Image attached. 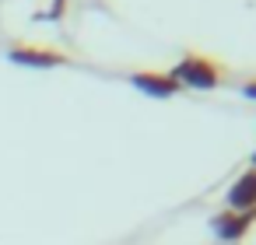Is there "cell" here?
<instances>
[{"label":"cell","instance_id":"6","mask_svg":"<svg viewBox=\"0 0 256 245\" xmlns=\"http://www.w3.org/2000/svg\"><path fill=\"white\" fill-rule=\"evenodd\" d=\"M242 95H246V98H252V102H256V77H252V81H246V84H242Z\"/></svg>","mask_w":256,"mask_h":245},{"label":"cell","instance_id":"3","mask_svg":"<svg viewBox=\"0 0 256 245\" xmlns=\"http://www.w3.org/2000/svg\"><path fill=\"white\" fill-rule=\"evenodd\" d=\"M8 60H14L22 67H64L67 63V53L50 49V46H11L8 49Z\"/></svg>","mask_w":256,"mask_h":245},{"label":"cell","instance_id":"4","mask_svg":"<svg viewBox=\"0 0 256 245\" xmlns=\"http://www.w3.org/2000/svg\"><path fill=\"white\" fill-rule=\"evenodd\" d=\"M130 84L140 88V91L151 95V98H172V95L182 91V84H179L172 74H154V70H140V74H134Z\"/></svg>","mask_w":256,"mask_h":245},{"label":"cell","instance_id":"2","mask_svg":"<svg viewBox=\"0 0 256 245\" xmlns=\"http://www.w3.org/2000/svg\"><path fill=\"white\" fill-rule=\"evenodd\" d=\"M252 221H256V210H221L214 221H210V228H214V235L221 238V242H238L249 228H252Z\"/></svg>","mask_w":256,"mask_h":245},{"label":"cell","instance_id":"7","mask_svg":"<svg viewBox=\"0 0 256 245\" xmlns=\"http://www.w3.org/2000/svg\"><path fill=\"white\" fill-rule=\"evenodd\" d=\"M60 14H64V0H53V7H50L46 18H60Z\"/></svg>","mask_w":256,"mask_h":245},{"label":"cell","instance_id":"1","mask_svg":"<svg viewBox=\"0 0 256 245\" xmlns=\"http://www.w3.org/2000/svg\"><path fill=\"white\" fill-rule=\"evenodd\" d=\"M168 74L182 88H196V91H210V88L224 84V67L218 60H210V56H200V53H186Z\"/></svg>","mask_w":256,"mask_h":245},{"label":"cell","instance_id":"5","mask_svg":"<svg viewBox=\"0 0 256 245\" xmlns=\"http://www.w3.org/2000/svg\"><path fill=\"white\" fill-rule=\"evenodd\" d=\"M224 203H228V210H256V168L242 172V175L232 182Z\"/></svg>","mask_w":256,"mask_h":245}]
</instances>
